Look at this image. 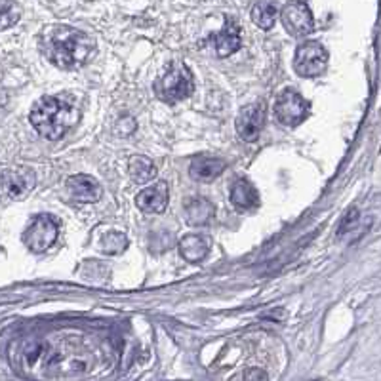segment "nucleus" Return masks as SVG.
Returning <instances> with one entry per match:
<instances>
[{"label": "nucleus", "mask_w": 381, "mask_h": 381, "mask_svg": "<svg viewBox=\"0 0 381 381\" xmlns=\"http://www.w3.org/2000/svg\"><path fill=\"white\" fill-rule=\"evenodd\" d=\"M40 50L59 69H78L92 57L95 40L69 25H52L40 33Z\"/></svg>", "instance_id": "f257e3e1"}, {"label": "nucleus", "mask_w": 381, "mask_h": 381, "mask_svg": "<svg viewBox=\"0 0 381 381\" xmlns=\"http://www.w3.org/2000/svg\"><path fill=\"white\" fill-rule=\"evenodd\" d=\"M78 109L63 95H44L33 105L29 120L42 138L61 139L78 122Z\"/></svg>", "instance_id": "f03ea898"}, {"label": "nucleus", "mask_w": 381, "mask_h": 381, "mask_svg": "<svg viewBox=\"0 0 381 381\" xmlns=\"http://www.w3.org/2000/svg\"><path fill=\"white\" fill-rule=\"evenodd\" d=\"M193 75L187 65L175 61L164 71V75L156 81L155 90L158 98L166 103H177L193 94Z\"/></svg>", "instance_id": "7ed1b4c3"}, {"label": "nucleus", "mask_w": 381, "mask_h": 381, "mask_svg": "<svg viewBox=\"0 0 381 381\" xmlns=\"http://www.w3.org/2000/svg\"><path fill=\"white\" fill-rule=\"evenodd\" d=\"M328 67V52L322 44L307 40L300 44L294 56V69L300 76L315 78L320 76Z\"/></svg>", "instance_id": "20e7f679"}, {"label": "nucleus", "mask_w": 381, "mask_h": 381, "mask_svg": "<svg viewBox=\"0 0 381 381\" xmlns=\"http://www.w3.org/2000/svg\"><path fill=\"white\" fill-rule=\"evenodd\" d=\"M276 120L284 126H298L307 119L309 115V103L303 100V95L295 90H284L275 103Z\"/></svg>", "instance_id": "39448f33"}, {"label": "nucleus", "mask_w": 381, "mask_h": 381, "mask_svg": "<svg viewBox=\"0 0 381 381\" xmlns=\"http://www.w3.org/2000/svg\"><path fill=\"white\" fill-rule=\"evenodd\" d=\"M57 238V223L50 216H37L31 225L23 233V242L31 252H46Z\"/></svg>", "instance_id": "423d86ee"}, {"label": "nucleus", "mask_w": 381, "mask_h": 381, "mask_svg": "<svg viewBox=\"0 0 381 381\" xmlns=\"http://www.w3.org/2000/svg\"><path fill=\"white\" fill-rule=\"evenodd\" d=\"M35 187V175L25 168L4 170L0 174V199L21 200Z\"/></svg>", "instance_id": "0eeeda50"}, {"label": "nucleus", "mask_w": 381, "mask_h": 381, "mask_svg": "<svg viewBox=\"0 0 381 381\" xmlns=\"http://www.w3.org/2000/svg\"><path fill=\"white\" fill-rule=\"evenodd\" d=\"M265 117H267L265 103H252V105L244 107L237 117V131L240 139L248 141V143L256 141L265 126Z\"/></svg>", "instance_id": "6e6552de"}, {"label": "nucleus", "mask_w": 381, "mask_h": 381, "mask_svg": "<svg viewBox=\"0 0 381 381\" xmlns=\"http://www.w3.org/2000/svg\"><path fill=\"white\" fill-rule=\"evenodd\" d=\"M282 23L292 37H305L312 31L315 19L307 4L303 2H290L282 10Z\"/></svg>", "instance_id": "1a4fd4ad"}, {"label": "nucleus", "mask_w": 381, "mask_h": 381, "mask_svg": "<svg viewBox=\"0 0 381 381\" xmlns=\"http://www.w3.org/2000/svg\"><path fill=\"white\" fill-rule=\"evenodd\" d=\"M168 183L156 182L136 197V204L145 213H163L168 206Z\"/></svg>", "instance_id": "9d476101"}, {"label": "nucleus", "mask_w": 381, "mask_h": 381, "mask_svg": "<svg viewBox=\"0 0 381 381\" xmlns=\"http://www.w3.org/2000/svg\"><path fill=\"white\" fill-rule=\"evenodd\" d=\"M210 42H212L213 50H216V54H218L219 57L231 56V54H235V52L240 48V44H242L240 27H238L233 19L227 18L223 29L213 33L212 37H210Z\"/></svg>", "instance_id": "9b49d317"}, {"label": "nucleus", "mask_w": 381, "mask_h": 381, "mask_svg": "<svg viewBox=\"0 0 381 381\" xmlns=\"http://www.w3.org/2000/svg\"><path fill=\"white\" fill-rule=\"evenodd\" d=\"M67 191L73 199L78 200V202H86V204L98 202L101 199V193H103L100 182L88 174L71 175L67 180Z\"/></svg>", "instance_id": "f8f14e48"}, {"label": "nucleus", "mask_w": 381, "mask_h": 381, "mask_svg": "<svg viewBox=\"0 0 381 381\" xmlns=\"http://www.w3.org/2000/svg\"><path fill=\"white\" fill-rule=\"evenodd\" d=\"M210 248H212V238L208 235L193 233V235H185L180 240V254L191 263L202 262L208 256Z\"/></svg>", "instance_id": "ddd939ff"}, {"label": "nucleus", "mask_w": 381, "mask_h": 381, "mask_svg": "<svg viewBox=\"0 0 381 381\" xmlns=\"http://www.w3.org/2000/svg\"><path fill=\"white\" fill-rule=\"evenodd\" d=\"M225 170V163L221 158H213V156H199L191 163V168H189V174L193 177L194 182L210 183L213 182L216 177L223 174Z\"/></svg>", "instance_id": "4468645a"}, {"label": "nucleus", "mask_w": 381, "mask_h": 381, "mask_svg": "<svg viewBox=\"0 0 381 381\" xmlns=\"http://www.w3.org/2000/svg\"><path fill=\"white\" fill-rule=\"evenodd\" d=\"M231 202L238 210H256L259 206V194L248 180H237L231 187Z\"/></svg>", "instance_id": "2eb2a0df"}, {"label": "nucleus", "mask_w": 381, "mask_h": 381, "mask_svg": "<svg viewBox=\"0 0 381 381\" xmlns=\"http://www.w3.org/2000/svg\"><path fill=\"white\" fill-rule=\"evenodd\" d=\"M216 208L210 200L202 199V197H193L185 202V216H187V223L193 227L206 225L212 219Z\"/></svg>", "instance_id": "dca6fc26"}, {"label": "nucleus", "mask_w": 381, "mask_h": 381, "mask_svg": "<svg viewBox=\"0 0 381 381\" xmlns=\"http://www.w3.org/2000/svg\"><path fill=\"white\" fill-rule=\"evenodd\" d=\"M128 172L136 183H149L155 180L156 166L147 156H131L128 163Z\"/></svg>", "instance_id": "f3484780"}, {"label": "nucleus", "mask_w": 381, "mask_h": 381, "mask_svg": "<svg viewBox=\"0 0 381 381\" xmlns=\"http://www.w3.org/2000/svg\"><path fill=\"white\" fill-rule=\"evenodd\" d=\"M276 4L273 2H256L252 6V21L256 23L257 27H262L263 31H271L275 27L276 21Z\"/></svg>", "instance_id": "a211bd4d"}, {"label": "nucleus", "mask_w": 381, "mask_h": 381, "mask_svg": "<svg viewBox=\"0 0 381 381\" xmlns=\"http://www.w3.org/2000/svg\"><path fill=\"white\" fill-rule=\"evenodd\" d=\"M21 18V10L16 2H0V31L13 27Z\"/></svg>", "instance_id": "6ab92c4d"}, {"label": "nucleus", "mask_w": 381, "mask_h": 381, "mask_svg": "<svg viewBox=\"0 0 381 381\" xmlns=\"http://www.w3.org/2000/svg\"><path fill=\"white\" fill-rule=\"evenodd\" d=\"M126 246H128V238L122 233L111 231L101 238V250L105 252V254H111V256L124 252Z\"/></svg>", "instance_id": "aec40b11"}, {"label": "nucleus", "mask_w": 381, "mask_h": 381, "mask_svg": "<svg viewBox=\"0 0 381 381\" xmlns=\"http://www.w3.org/2000/svg\"><path fill=\"white\" fill-rule=\"evenodd\" d=\"M244 381H267V374L262 368H250L244 372Z\"/></svg>", "instance_id": "412c9836"}, {"label": "nucleus", "mask_w": 381, "mask_h": 381, "mask_svg": "<svg viewBox=\"0 0 381 381\" xmlns=\"http://www.w3.org/2000/svg\"><path fill=\"white\" fill-rule=\"evenodd\" d=\"M356 218H358V212H356V208H351L349 212H347V218H345L344 225H341V227H344V229H341V233H345L347 229H351V225L355 223Z\"/></svg>", "instance_id": "4be33fe9"}]
</instances>
